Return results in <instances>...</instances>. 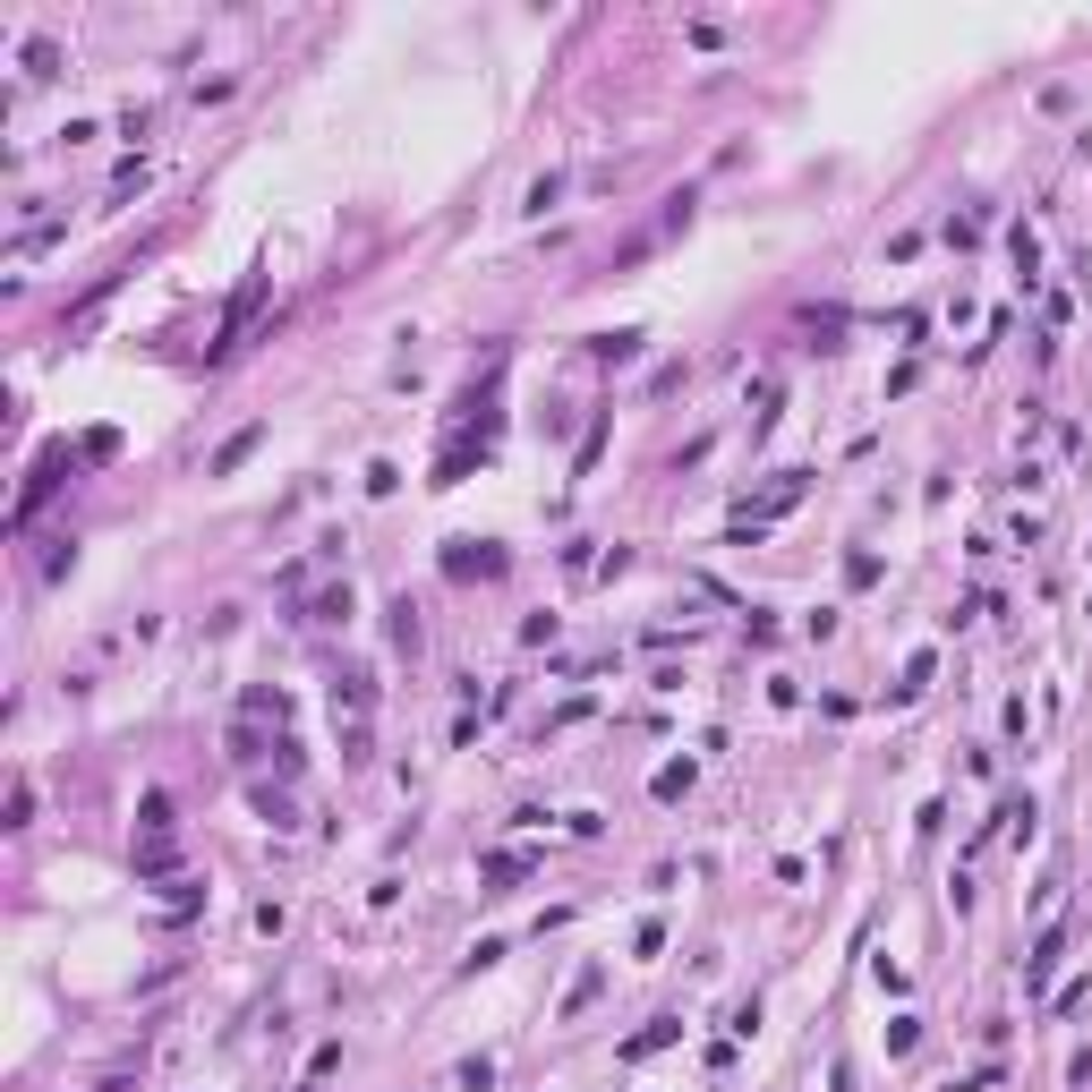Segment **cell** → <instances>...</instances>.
<instances>
[{"label":"cell","mask_w":1092,"mask_h":1092,"mask_svg":"<svg viewBox=\"0 0 1092 1092\" xmlns=\"http://www.w3.org/2000/svg\"><path fill=\"white\" fill-rule=\"evenodd\" d=\"M666 1042H675V1015H658L649 1033H631V1042H623V1058H649V1050H666Z\"/></svg>","instance_id":"2"},{"label":"cell","mask_w":1092,"mask_h":1092,"mask_svg":"<svg viewBox=\"0 0 1092 1092\" xmlns=\"http://www.w3.org/2000/svg\"><path fill=\"white\" fill-rule=\"evenodd\" d=\"M256 435H265V427H239V435L222 444V453H214V478H231V470H239V462L256 453Z\"/></svg>","instance_id":"1"},{"label":"cell","mask_w":1092,"mask_h":1092,"mask_svg":"<svg viewBox=\"0 0 1092 1092\" xmlns=\"http://www.w3.org/2000/svg\"><path fill=\"white\" fill-rule=\"evenodd\" d=\"M598 982H606V973H598V965H590V973H581V982H572V990H563V1015H581V1007H590V999H598Z\"/></svg>","instance_id":"3"},{"label":"cell","mask_w":1092,"mask_h":1092,"mask_svg":"<svg viewBox=\"0 0 1092 1092\" xmlns=\"http://www.w3.org/2000/svg\"><path fill=\"white\" fill-rule=\"evenodd\" d=\"M631 350H640V334H598V359H606V367H623Z\"/></svg>","instance_id":"4"}]
</instances>
